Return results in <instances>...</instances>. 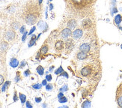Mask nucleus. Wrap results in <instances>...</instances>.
Listing matches in <instances>:
<instances>
[{
    "label": "nucleus",
    "instance_id": "32",
    "mask_svg": "<svg viewBox=\"0 0 122 108\" xmlns=\"http://www.w3.org/2000/svg\"><path fill=\"white\" fill-rule=\"evenodd\" d=\"M60 76H65L66 78H68V74H67L65 71H64V72H62L61 74H60Z\"/></svg>",
    "mask_w": 122,
    "mask_h": 108
},
{
    "label": "nucleus",
    "instance_id": "6",
    "mask_svg": "<svg viewBox=\"0 0 122 108\" xmlns=\"http://www.w3.org/2000/svg\"><path fill=\"white\" fill-rule=\"evenodd\" d=\"M82 26L84 29H89L90 27H91L92 26V20L87 18V19H85L83 21H82Z\"/></svg>",
    "mask_w": 122,
    "mask_h": 108
},
{
    "label": "nucleus",
    "instance_id": "45",
    "mask_svg": "<svg viewBox=\"0 0 122 108\" xmlns=\"http://www.w3.org/2000/svg\"><path fill=\"white\" fill-rule=\"evenodd\" d=\"M121 49H122V44L121 45Z\"/></svg>",
    "mask_w": 122,
    "mask_h": 108
},
{
    "label": "nucleus",
    "instance_id": "8",
    "mask_svg": "<svg viewBox=\"0 0 122 108\" xmlns=\"http://www.w3.org/2000/svg\"><path fill=\"white\" fill-rule=\"evenodd\" d=\"M65 47L67 50H73V48L74 47V44L72 39H67L65 43Z\"/></svg>",
    "mask_w": 122,
    "mask_h": 108
},
{
    "label": "nucleus",
    "instance_id": "14",
    "mask_svg": "<svg viewBox=\"0 0 122 108\" xmlns=\"http://www.w3.org/2000/svg\"><path fill=\"white\" fill-rule=\"evenodd\" d=\"M122 21V16L121 14H118L116 15L115 18H114V23L116 24V25H119L121 23V22Z\"/></svg>",
    "mask_w": 122,
    "mask_h": 108
},
{
    "label": "nucleus",
    "instance_id": "16",
    "mask_svg": "<svg viewBox=\"0 0 122 108\" xmlns=\"http://www.w3.org/2000/svg\"><path fill=\"white\" fill-rule=\"evenodd\" d=\"M37 71H38V73L40 75H43L44 73V68L42 66H38V68H37Z\"/></svg>",
    "mask_w": 122,
    "mask_h": 108
},
{
    "label": "nucleus",
    "instance_id": "37",
    "mask_svg": "<svg viewBox=\"0 0 122 108\" xmlns=\"http://www.w3.org/2000/svg\"><path fill=\"white\" fill-rule=\"evenodd\" d=\"M20 80V75H19V74H17V77H16V78H15V81H16V82H18Z\"/></svg>",
    "mask_w": 122,
    "mask_h": 108
},
{
    "label": "nucleus",
    "instance_id": "27",
    "mask_svg": "<svg viewBox=\"0 0 122 108\" xmlns=\"http://www.w3.org/2000/svg\"><path fill=\"white\" fill-rule=\"evenodd\" d=\"M52 88H53V86H52V84H46V89L48 90V91H50L52 89Z\"/></svg>",
    "mask_w": 122,
    "mask_h": 108
},
{
    "label": "nucleus",
    "instance_id": "34",
    "mask_svg": "<svg viewBox=\"0 0 122 108\" xmlns=\"http://www.w3.org/2000/svg\"><path fill=\"white\" fill-rule=\"evenodd\" d=\"M26 107H28V108H31V107H32V105L30 104L29 101H26Z\"/></svg>",
    "mask_w": 122,
    "mask_h": 108
},
{
    "label": "nucleus",
    "instance_id": "40",
    "mask_svg": "<svg viewBox=\"0 0 122 108\" xmlns=\"http://www.w3.org/2000/svg\"><path fill=\"white\" fill-rule=\"evenodd\" d=\"M64 96V94L63 93H59V95H58V98H61V97H63Z\"/></svg>",
    "mask_w": 122,
    "mask_h": 108
},
{
    "label": "nucleus",
    "instance_id": "38",
    "mask_svg": "<svg viewBox=\"0 0 122 108\" xmlns=\"http://www.w3.org/2000/svg\"><path fill=\"white\" fill-rule=\"evenodd\" d=\"M17 99H18V98H17V93L15 92V93H14V101H17Z\"/></svg>",
    "mask_w": 122,
    "mask_h": 108
},
{
    "label": "nucleus",
    "instance_id": "15",
    "mask_svg": "<svg viewBox=\"0 0 122 108\" xmlns=\"http://www.w3.org/2000/svg\"><path fill=\"white\" fill-rule=\"evenodd\" d=\"M47 51H48V46H47V45H44L43 47L41 48L40 53L41 54V55H44V54H46L47 53Z\"/></svg>",
    "mask_w": 122,
    "mask_h": 108
},
{
    "label": "nucleus",
    "instance_id": "29",
    "mask_svg": "<svg viewBox=\"0 0 122 108\" xmlns=\"http://www.w3.org/2000/svg\"><path fill=\"white\" fill-rule=\"evenodd\" d=\"M4 83V77L2 76V75L0 74V86H1L2 84H3Z\"/></svg>",
    "mask_w": 122,
    "mask_h": 108
},
{
    "label": "nucleus",
    "instance_id": "39",
    "mask_svg": "<svg viewBox=\"0 0 122 108\" xmlns=\"http://www.w3.org/2000/svg\"><path fill=\"white\" fill-rule=\"evenodd\" d=\"M35 101L37 102V103H39V102L41 101V98H35Z\"/></svg>",
    "mask_w": 122,
    "mask_h": 108
},
{
    "label": "nucleus",
    "instance_id": "5",
    "mask_svg": "<svg viewBox=\"0 0 122 108\" xmlns=\"http://www.w3.org/2000/svg\"><path fill=\"white\" fill-rule=\"evenodd\" d=\"M82 35H83V32L80 29H77L72 32V36L75 39H79L82 36Z\"/></svg>",
    "mask_w": 122,
    "mask_h": 108
},
{
    "label": "nucleus",
    "instance_id": "19",
    "mask_svg": "<svg viewBox=\"0 0 122 108\" xmlns=\"http://www.w3.org/2000/svg\"><path fill=\"white\" fill-rule=\"evenodd\" d=\"M36 36L34 35H32V38H31V41H30V43H29V47H31L33 44H35V40H36Z\"/></svg>",
    "mask_w": 122,
    "mask_h": 108
},
{
    "label": "nucleus",
    "instance_id": "9",
    "mask_svg": "<svg viewBox=\"0 0 122 108\" xmlns=\"http://www.w3.org/2000/svg\"><path fill=\"white\" fill-rule=\"evenodd\" d=\"M55 47H56V50L57 51H61V50H62L63 48H64V42L62 41H61V40L57 41L56 43Z\"/></svg>",
    "mask_w": 122,
    "mask_h": 108
},
{
    "label": "nucleus",
    "instance_id": "28",
    "mask_svg": "<svg viewBox=\"0 0 122 108\" xmlns=\"http://www.w3.org/2000/svg\"><path fill=\"white\" fill-rule=\"evenodd\" d=\"M68 90V88H67V85H65L63 86L62 88H61V89H60V91H67Z\"/></svg>",
    "mask_w": 122,
    "mask_h": 108
},
{
    "label": "nucleus",
    "instance_id": "47",
    "mask_svg": "<svg viewBox=\"0 0 122 108\" xmlns=\"http://www.w3.org/2000/svg\"><path fill=\"white\" fill-rule=\"evenodd\" d=\"M86 1H88V0H86Z\"/></svg>",
    "mask_w": 122,
    "mask_h": 108
},
{
    "label": "nucleus",
    "instance_id": "42",
    "mask_svg": "<svg viewBox=\"0 0 122 108\" xmlns=\"http://www.w3.org/2000/svg\"><path fill=\"white\" fill-rule=\"evenodd\" d=\"M35 29H36V28H35V27L34 26V27H33V28H32V29H31V31H30V32H29V35H31V33H32V32H34V31L35 30Z\"/></svg>",
    "mask_w": 122,
    "mask_h": 108
},
{
    "label": "nucleus",
    "instance_id": "24",
    "mask_svg": "<svg viewBox=\"0 0 122 108\" xmlns=\"http://www.w3.org/2000/svg\"><path fill=\"white\" fill-rule=\"evenodd\" d=\"M59 101L60 102V103H65V102L67 101V98H65V96H63L61 98H59Z\"/></svg>",
    "mask_w": 122,
    "mask_h": 108
},
{
    "label": "nucleus",
    "instance_id": "46",
    "mask_svg": "<svg viewBox=\"0 0 122 108\" xmlns=\"http://www.w3.org/2000/svg\"><path fill=\"white\" fill-rule=\"evenodd\" d=\"M50 1H52V0H50Z\"/></svg>",
    "mask_w": 122,
    "mask_h": 108
},
{
    "label": "nucleus",
    "instance_id": "41",
    "mask_svg": "<svg viewBox=\"0 0 122 108\" xmlns=\"http://www.w3.org/2000/svg\"><path fill=\"white\" fill-rule=\"evenodd\" d=\"M46 80H44L43 81H42V85H44V86H46L47 83H46Z\"/></svg>",
    "mask_w": 122,
    "mask_h": 108
},
{
    "label": "nucleus",
    "instance_id": "13",
    "mask_svg": "<svg viewBox=\"0 0 122 108\" xmlns=\"http://www.w3.org/2000/svg\"><path fill=\"white\" fill-rule=\"evenodd\" d=\"M19 65V62L17 59L15 58H12L11 59H10V65L11 66L12 68H16Z\"/></svg>",
    "mask_w": 122,
    "mask_h": 108
},
{
    "label": "nucleus",
    "instance_id": "35",
    "mask_svg": "<svg viewBox=\"0 0 122 108\" xmlns=\"http://www.w3.org/2000/svg\"><path fill=\"white\" fill-rule=\"evenodd\" d=\"M26 65V62H25V61H23L22 62L20 63V68H23L25 65Z\"/></svg>",
    "mask_w": 122,
    "mask_h": 108
},
{
    "label": "nucleus",
    "instance_id": "31",
    "mask_svg": "<svg viewBox=\"0 0 122 108\" xmlns=\"http://www.w3.org/2000/svg\"><path fill=\"white\" fill-rule=\"evenodd\" d=\"M46 80L47 81H50L52 80V75H50V74L46 75Z\"/></svg>",
    "mask_w": 122,
    "mask_h": 108
},
{
    "label": "nucleus",
    "instance_id": "17",
    "mask_svg": "<svg viewBox=\"0 0 122 108\" xmlns=\"http://www.w3.org/2000/svg\"><path fill=\"white\" fill-rule=\"evenodd\" d=\"M20 101H21V103L22 104H24L25 102V100H26V96L22 93H20Z\"/></svg>",
    "mask_w": 122,
    "mask_h": 108
},
{
    "label": "nucleus",
    "instance_id": "20",
    "mask_svg": "<svg viewBox=\"0 0 122 108\" xmlns=\"http://www.w3.org/2000/svg\"><path fill=\"white\" fill-rule=\"evenodd\" d=\"M117 101H118V104L119 107H122V95H119L117 98Z\"/></svg>",
    "mask_w": 122,
    "mask_h": 108
},
{
    "label": "nucleus",
    "instance_id": "26",
    "mask_svg": "<svg viewBox=\"0 0 122 108\" xmlns=\"http://www.w3.org/2000/svg\"><path fill=\"white\" fill-rule=\"evenodd\" d=\"M72 2L75 5H81L83 2V0H72Z\"/></svg>",
    "mask_w": 122,
    "mask_h": 108
},
{
    "label": "nucleus",
    "instance_id": "12",
    "mask_svg": "<svg viewBox=\"0 0 122 108\" xmlns=\"http://www.w3.org/2000/svg\"><path fill=\"white\" fill-rule=\"evenodd\" d=\"M8 47V44L7 42H2L0 44V51L1 52H5L6 51Z\"/></svg>",
    "mask_w": 122,
    "mask_h": 108
},
{
    "label": "nucleus",
    "instance_id": "18",
    "mask_svg": "<svg viewBox=\"0 0 122 108\" xmlns=\"http://www.w3.org/2000/svg\"><path fill=\"white\" fill-rule=\"evenodd\" d=\"M11 27L13 28V29L14 30H17V29H18L19 28H20V23H17V22H16V23H13L12 24H11Z\"/></svg>",
    "mask_w": 122,
    "mask_h": 108
},
{
    "label": "nucleus",
    "instance_id": "44",
    "mask_svg": "<svg viewBox=\"0 0 122 108\" xmlns=\"http://www.w3.org/2000/svg\"><path fill=\"white\" fill-rule=\"evenodd\" d=\"M42 1H43V0H38V2H39V4H40V5L42 3Z\"/></svg>",
    "mask_w": 122,
    "mask_h": 108
},
{
    "label": "nucleus",
    "instance_id": "7",
    "mask_svg": "<svg viewBox=\"0 0 122 108\" xmlns=\"http://www.w3.org/2000/svg\"><path fill=\"white\" fill-rule=\"evenodd\" d=\"M90 50H91V47H90L89 44H86V43H84V44H81L80 47H79V50L84 53H88Z\"/></svg>",
    "mask_w": 122,
    "mask_h": 108
},
{
    "label": "nucleus",
    "instance_id": "1",
    "mask_svg": "<svg viewBox=\"0 0 122 108\" xmlns=\"http://www.w3.org/2000/svg\"><path fill=\"white\" fill-rule=\"evenodd\" d=\"M24 14V20L25 22L28 25H33L36 23L37 20L38 18L39 12L38 11H37V6L38 5L34 4L32 5H30Z\"/></svg>",
    "mask_w": 122,
    "mask_h": 108
},
{
    "label": "nucleus",
    "instance_id": "30",
    "mask_svg": "<svg viewBox=\"0 0 122 108\" xmlns=\"http://www.w3.org/2000/svg\"><path fill=\"white\" fill-rule=\"evenodd\" d=\"M25 26H23L20 29V32H21V33H24V32H25Z\"/></svg>",
    "mask_w": 122,
    "mask_h": 108
},
{
    "label": "nucleus",
    "instance_id": "43",
    "mask_svg": "<svg viewBox=\"0 0 122 108\" xmlns=\"http://www.w3.org/2000/svg\"><path fill=\"white\" fill-rule=\"evenodd\" d=\"M52 8H53V5H52V4H50V10H52Z\"/></svg>",
    "mask_w": 122,
    "mask_h": 108
},
{
    "label": "nucleus",
    "instance_id": "3",
    "mask_svg": "<svg viewBox=\"0 0 122 108\" xmlns=\"http://www.w3.org/2000/svg\"><path fill=\"white\" fill-rule=\"evenodd\" d=\"M80 73L83 77H88L92 73V68L91 66H86L81 70Z\"/></svg>",
    "mask_w": 122,
    "mask_h": 108
},
{
    "label": "nucleus",
    "instance_id": "10",
    "mask_svg": "<svg viewBox=\"0 0 122 108\" xmlns=\"http://www.w3.org/2000/svg\"><path fill=\"white\" fill-rule=\"evenodd\" d=\"M88 57V54L87 53H84V52H79L76 55V58L79 59V60H84V59H87Z\"/></svg>",
    "mask_w": 122,
    "mask_h": 108
},
{
    "label": "nucleus",
    "instance_id": "23",
    "mask_svg": "<svg viewBox=\"0 0 122 108\" xmlns=\"http://www.w3.org/2000/svg\"><path fill=\"white\" fill-rule=\"evenodd\" d=\"M62 72H64V70H63L62 67L60 66V67L55 71V74H61Z\"/></svg>",
    "mask_w": 122,
    "mask_h": 108
},
{
    "label": "nucleus",
    "instance_id": "11",
    "mask_svg": "<svg viewBox=\"0 0 122 108\" xmlns=\"http://www.w3.org/2000/svg\"><path fill=\"white\" fill-rule=\"evenodd\" d=\"M76 21L75 20H71L70 21H68V23H67V28L69 29H75L76 28V26H77L76 24Z\"/></svg>",
    "mask_w": 122,
    "mask_h": 108
},
{
    "label": "nucleus",
    "instance_id": "4",
    "mask_svg": "<svg viewBox=\"0 0 122 108\" xmlns=\"http://www.w3.org/2000/svg\"><path fill=\"white\" fill-rule=\"evenodd\" d=\"M72 35V32H71V29H69V28H67V29H63L61 33H60V37H61L62 38H67L68 37H70L71 35Z\"/></svg>",
    "mask_w": 122,
    "mask_h": 108
},
{
    "label": "nucleus",
    "instance_id": "2",
    "mask_svg": "<svg viewBox=\"0 0 122 108\" xmlns=\"http://www.w3.org/2000/svg\"><path fill=\"white\" fill-rule=\"evenodd\" d=\"M16 37V33L14 29H9L5 33V38L8 41H13Z\"/></svg>",
    "mask_w": 122,
    "mask_h": 108
},
{
    "label": "nucleus",
    "instance_id": "21",
    "mask_svg": "<svg viewBox=\"0 0 122 108\" xmlns=\"http://www.w3.org/2000/svg\"><path fill=\"white\" fill-rule=\"evenodd\" d=\"M9 84H10V82H9V81H7V82H5V84H4V86H2V92H5V89H6L8 87Z\"/></svg>",
    "mask_w": 122,
    "mask_h": 108
},
{
    "label": "nucleus",
    "instance_id": "36",
    "mask_svg": "<svg viewBox=\"0 0 122 108\" xmlns=\"http://www.w3.org/2000/svg\"><path fill=\"white\" fill-rule=\"evenodd\" d=\"M24 74H25V76H26V77L29 76V75L30 74V71H29V70H26V71L24 72Z\"/></svg>",
    "mask_w": 122,
    "mask_h": 108
},
{
    "label": "nucleus",
    "instance_id": "22",
    "mask_svg": "<svg viewBox=\"0 0 122 108\" xmlns=\"http://www.w3.org/2000/svg\"><path fill=\"white\" fill-rule=\"evenodd\" d=\"M82 107H91V103H90L88 101H86L82 104Z\"/></svg>",
    "mask_w": 122,
    "mask_h": 108
},
{
    "label": "nucleus",
    "instance_id": "25",
    "mask_svg": "<svg viewBox=\"0 0 122 108\" xmlns=\"http://www.w3.org/2000/svg\"><path fill=\"white\" fill-rule=\"evenodd\" d=\"M42 85L41 84H39V83H36V84H34L32 86V88L34 89H40L41 88Z\"/></svg>",
    "mask_w": 122,
    "mask_h": 108
},
{
    "label": "nucleus",
    "instance_id": "33",
    "mask_svg": "<svg viewBox=\"0 0 122 108\" xmlns=\"http://www.w3.org/2000/svg\"><path fill=\"white\" fill-rule=\"evenodd\" d=\"M26 35H27V32H25L24 33H23V38H22V41H24L25 40V38H26Z\"/></svg>",
    "mask_w": 122,
    "mask_h": 108
}]
</instances>
